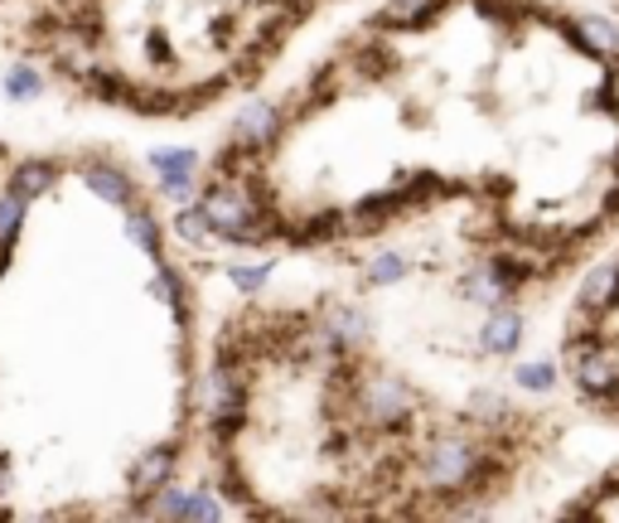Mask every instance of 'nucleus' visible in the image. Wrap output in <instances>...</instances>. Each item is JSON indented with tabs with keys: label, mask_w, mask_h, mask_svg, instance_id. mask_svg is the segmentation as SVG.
<instances>
[{
	"label": "nucleus",
	"mask_w": 619,
	"mask_h": 523,
	"mask_svg": "<svg viewBox=\"0 0 619 523\" xmlns=\"http://www.w3.org/2000/svg\"><path fill=\"white\" fill-rule=\"evenodd\" d=\"M567 407L600 431H619V238L567 292L551 344Z\"/></svg>",
	"instance_id": "1"
},
{
	"label": "nucleus",
	"mask_w": 619,
	"mask_h": 523,
	"mask_svg": "<svg viewBox=\"0 0 619 523\" xmlns=\"http://www.w3.org/2000/svg\"><path fill=\"white\" fill-rule=\"evenodd\" d=\"M551 519H571V523H595V519H619V461L600 465L595 475H585V480L571 489L567 499H561L557 509H551Z\"/></svg>",
	"instance_id": "2"
},
{
	"label": "nucleus",
	"mask_w": 619,
	"mask_h": 523,
	"mask_svg": "<svg viewBox=\"0 0 619 523\" xmlns=\"http://www.w3.org/2000/svg\"><path fill=\"white\" fill-rule=\"evenodd\" d=\"M276 131H281V107H272V103L242 107V117L233 121V141H238V146H252V151L272 146Z\"/></svg>",
	"instance_id": "3"
},
{
	"label": "nucleus",
	"mask_w": 619,
	"mask_h": 523,
	"mask_svg": "<svg viewBox=\"0 0 619 523\" xmlns=\"http://www.w3.org/2000/svg\"><path fill=\"white\" fill-rule=\"evenodd\" d=\"M170 471H175V441H170V447H160V451H145L136 461V471H131V495L151 499L155 489L170 480Z\"/></svg>",
	"instance_id": "4"
},
{
	"label": "nucleus",
	"mask_w": 619,
	"mask_h": 523,
	"mask_svg": "<svg viewBox=\"0 0 619 523\" xmlns=\"http://www.w3.org/2000/svg\"><path fill=\"white\" fill-rule=\"evenodd\" d=\"M83 180L93 185L97 199H107V204H121L127 209L131 199H136V189H131V175L127 170H111L103 161H83Z\"/></svg>",
	"instance_id": "5"
},
{
	"label": "nucleus",
	"mask_w": 619,
	"mask_h": 523,
	"mask_svg": "<svg viewBox=\"0 0 619 523\" xmlns=\"http://www.w3.org/2000/svg\"><path fill=\"white\" fill-rule=\"evenodd\" d=\"M83 93H93V97H103V103H121V107H131V97H136V83H131L127 73H111V69H87L83 78Z\"/></svg>",
	"instance_id": "6"
},
{
	"label": "nucleus",
	"mask_w": 619,
	"mask_h": 523,
	"mask_svg": "<svg viewBox=\"0 0 619 523\" xmlns=\"http://www.w3.org/2000/svg\"><path fill=\"white\" fill-rule=\"evenodd\" d=\"M53 175H59V165H53V161H25L15 175H10V189L25 194V199H35V194H44V189L53 185Z\"/></svg>",
	"instance_id": "7"
},
{
	"label": "nucleus",
	"mask_w": 619,
	"mask_h": 523,
	"mask_svg": "<svg viewBox=\"0 0 619 523\" xmlns=\"http://www.w3.org/2000/svg\"><path fill=\"white\" fill-rule=\"evenodd\" d=\"M20 218H25V194H0V252L15 248V233H20Z\"/></svg>",
	"instance_id": "8"
},
{
	"label": "nucleus",
	"mask_w": 619,
	"mask_h": 523,
	"mask_svg": "<svg viewBox=\"0 0 619 523\" xmlns=\"http://www.w3.org/2000/svg\"><path fill=\"white\" fill-rule=\"evenodd\" d=\"M127 238L136 242L141 252H151V258H160V224H155L151 214H131V218H127Z\"/></svg>",
	"instance_id": "9"
},
{
	"label": "nucleus",
	"mask_w": 619,
	"mask_h": 523,
	"mask_svg": "<svg viewBox=\"0 0 619 523\" xmlns=\"http://www.w3.org/2000/svg\"><path fill=\"white\" fill-rule=\"evenodd\" d=\"M175 233H179V238H184V242H209V238H213V224H209L204 204L184 209V214L175 218Z\"/></svg>",
	"instance_id": "10"
},
{
	"label": "nucleus",
	"mask_w": 619,
	"mask_h": 523,
	"mask_svg": "<svg viewBox=\"0 0 619 523\" xmlns=\"http://www.w3.org/2000/svg\"><path fill=\"white\" fill-rule=\"evenodd\" d=\"M151 165H155L160 175H194L199 161H194V151H155Z\"/></svg>",
	"instance_id": "11"
},
{
	"label": "nucleus",
	"mask_w": 619,
	"mask_h": 523,
	"mask_svg": "<svg viewBox=\"0 0 619 523\" xmlns=\"http://www.w3.org/2000/svg\"><path fill=\"white\" fill-rule=\"evenodd\" d=\"M39 87H44L39 69H10V78H5V93L10 97H39Z\"/></svg>",
	"instance_id": "12"
},
{
	"label": "nucleus",
	"mask_w": 619,
	"mask_h": 523,
	"mask_svg": "<svg viewBox=\"0 0 619 523\" xmlns=\"http://www.w3.org/2000/svg\"><path fill=\"white\" fill-rule=\"evenodd\" d=\"M228 276H233V286H242V292H257V286L272 276V262H262V266H228Z\"/></svg>",
	"instance_id": "13"
},
{
	"label": "nucleus",
	"mask_w": 619,
	"mask_h": 523,
	"mask_svg": "<svg viewBox=\"0 0 619 523\" xmlns=\"http://www.w3.org/2000/svg\"><path fill=\"white\" fill-rule=\"evenodd\" d=\"M218 514H223V509L213 504L209 495H189V514L184 519H218Z\"/></svg>",
	"instance_id": "14"
},
{
	"label": "nucleus",
	"mask_w": 619,
	"mask_h": 523,
	"mask_svg": "<svg viewBox=\"0 0 619 523\" xmlns=\"http://www.w3.org/2000/svg\"><path fill=\"white\" fill-rule=\"evenodd\" d=\"M189 185H194V175H160V189L170 199H189Z\"/></svg>",
	"instance_id": "15"
},
{
	"label": "nucleus",
	"mask_w": 619,
	"mask_h": 523,
	"mask_svg": "<svg viewBox=\"0 0 619 523\" xmlns=\"http://www.w3.org/2000/svg\"><path fill=\"white\" fill-rule=\"evenodd\" d=\"M0 495H10V455H0Z\"/></svg>",
	"instance_id": "16"
},
{
	"label": "nucleus",
	"mask_w": 619,
	"mask_h": 523,
	"mask_svg": "<svg viewBox=\"0 0 619 523\" xmlns=\"http://www.w3.org/2000/svg\"><path fill=\"white\" fill-rule=\"evenodd\" d=\"M595 5H605V10H615V15H619V0H595Z\"/></svg>",
	"instance_id": "17"
}]
</instances>
